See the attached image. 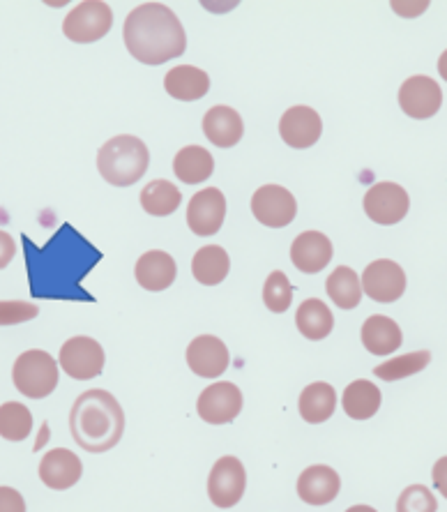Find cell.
Returning a JSON list of instances; mask_svg holds the SVG:
<instances>
[{
	"label": "cell",
	"mask_w": 447,
	"mask_h": 512,
	"mask_svg": "<svg viewBox=\"0 0 447 512\" xmlns=\"http://www.w3.org/2000/svg\"><path fill=\"white\" fill-rule=\"evenodd\" d=\"M431 363V353L429 351H413L406 353V356L392 358L388 363L374 367V376L381 381H401L408 379V376L420 374L424 367Z\"/></svg>",
	"instance_id": "31"
},
{
	"label": "cell",
	"mask_w": 447,
	"mask_h": 512,
	"mask_svg": "<svg viewBox=\"0 0 447 512\" xmlns=\"http://www.w3.org/2000/svg\"><path fill=\"white\" fill-rule=\"evenodd\" d=\"M113 26V12L104 0H83L63 21L67 40L77 44H90L109 35Z\"/></svg>",
	"instance_id": "5"
},
{
	"label": "cell",
	"mask_w": 447,
	"mask_h": 512,
	"mask_svg": "<svg viewBox=\"0 0 447 512\" xmlns=\"http://www.w3.org/2000/svg\"><path fill=\"white\" fill-rule=\"evenodd\" d=\"M295 326L307 340H325L335 330V314L318 298H307L295 312Z\"/></svg>",
	"instance_id": "24"
},
{
	"label": "cell",
	"mask_w": 447,
	"mask_h": 512,
	"mask_svg": "<svg viewBox=\"0 0 447 512\" xmlns=\"http://www.w3.org/2000/svg\"><path fill=\"white\" fill-rule=\"evenodd\" d=\"M362 293L376 303H397L406 291V275L399 263L378 259L362 273Z\"/></svg>",
	"instance_id": "10"
},
{
	"label": "cell",
	"mask_w": 447,
	"mask_h": 512,
	"mask_svg": "<svg viewBox=\"0 0 447 512\" xmlns=\"http://www.w3.org/2000/svg\"><path fill=\"white\" fill-rule=\"evenodd\" d=\"M180 203H183V194L169 180H153L141 192V206L153 217L173 215L180 208Z\"/></svg>",
	"instance_id": "29"
},
{
	"label": "cell",
	"mask_w": 447,
	"mask_h": 512,
	"mask_svg": "<svg viewBox=\"0 0 447 512\" xmlns=\"http://www.w3.org/2000/svg\"><path fill=\"white\" fill-rule=\"evenodd\" d=\"M346 512H378V510H374L371 506H353V508H348Z\"/></svg>",
	"instance_id": "40"
},
{
	"label": "cell",
	"mask_w": 447,
	"mask_h": 512,
	"mask_svg": "<svg viewBox=\"0 0 447 512\" xmlns=\"http://www.w3.org/2000/svg\"><path fill=\"white\" fill-rule=\"evenodd\" d=\"M231 270V259L224 247L219 245H206L194 254L192 259V275L196 282L203 286H217L226 280Z\"/></svg>",
	"instance_id": "26"
},
{
	"label": "cell",
	"mask_w": 447,
	"mask_h": 512,
	"mask_svg": "<svg viewBox=\"0 0 447 512\" xmlns=\"http://www.w3.org/2000/svg\"><path fill=\"white\" fill-rule=\"evenodd\" d=\"M196 411H199V418L206 420L208 425L233 423L242 411V390L236 383L229 381L212 383L199 395Z\"/></svg>",
	"instance_id": "9"
},
{
	"label": "cell",
	"mask_w": 447,
	"mask_h": 512,
	"mask_svg": "<svg viewBox=\"0 0 447 512\" xmlns=\"http://www.w3.org/2000/svg\"><path fill=\"white\" fill-rule=\"evenodd\" d=\"M381 390H378L374 383L358 379L353 381L351 386H346L342 406L348 418L353 420H369L376 416L378 409H381Z\"/></svg>",
	"instance_id": "27"
},
{
	"label": "cell",
	"mask_w": 447,
	"mask_h": 512,
	"mask_svg": "<svg viewBox=\"0 0 447 512\" xmlns=\"http://www.w3.org/2000/svg\"><path fill=\"white\" fill-rule=\"evenodd\" d=\"M150 150L132 134H120L104 143L97 153V171L113 187H130L146 176Z\"/></svg>",
	"instance_id": "3"
},
{
	"label": "cell",
	"mask_w": 447,
	"mask_h": 512,
	"mask_svg": "<svg viewBox=\"0 0 447 512\" xmlns=\"http://www.w3.org/2000/svg\"><path fill=\"white\" fill-rule=\"evenodd\" d=\"M104 360L106 356L102 344L86 335L67 340L58 356L63 372L77 381H90L95 376H100L104 370Z\"/></svg>",
	"instance_id": "6"
},
{
	"label": "cell",
	"mask_w": 447,
	"mask_h": 512,
	"mask_svg": "<svg viewBox=\"0 0 447 512\" xmlns=\"http://www.w3.org/2000/svg\"><path fill=\"white\" fill-rule=\"evenodd\" d=\"M33 432V413L26 404L5 402L0 406V436L5 441H26Z\"/></svg>",
	"instance_id": "30"
},
{
	"label": "cell",
	"mask_w": 447,
	"mask_h": 512,
	"mask_svg": "<svg viewBox=\"0 0 447 512\" xmlns=\"http://www.w3.org/2000/svg\"><path fill=\"white\" fill-rule=\"evenodd\" d=\"M40 314V307L26 300H0V326H19L33 321Z\"/></svg>",
	"instance_id": "34"
},
{
	"label": "cell",
	"mask_w": 447,
	"mask_h": 512,
	"mask_svg": "<svg viewBox=\"0 0 447 512\" xmlns=\"http://www.w3.org/2000/svg\"><path fill=\"white\" fill-rule=\"evenodd\" d=\"M325 291L332 303H335L339 310H355L360 305V300L365 293H362V282L358 273L348 266L335 268V273L328 277L325 282Z\"/></svg>",
	"instance_id": "28"
},
{
	"label": "cell",
	"mask_w": 447,
	"mask_h": 512,
	"mask_svg": "<svg viewBox=\"0 0 447 512\" xmlns=\"http://www.w3.org/2000/svg\"><path fill=\"white\" fill-rule=\"evenodd\" d=\"M164 88L173 100L180 102H196L208 95L210 77L194 65H178L166 72Z\"/></svg>",
	"instance_id": "21"
},
{
	"label": "cell",
	"mask_w": 447,
	"mask_h": 512,
	"mask_svg": "<svg viewBox=\"0 0 447 512\" xmlns=\"http://www.w3.org/2000/svg\"><path fill=\"white\" fill-rule=\"evenodd\" d=\"M0 512H26V501L21 492L12 487H0Z\"/></svg>",
	"instance_id": "35"
},
{
	"label": "cell",
	"mask_w": 447,
	"mask_h": 512,
	"mask_svg": "<svg viewBox=\"0 0 447 512\" xmlns=\"http://www.w3.org/2000/svg\"><path fill=\"white\" fill-rule=\"evenodd\" d=\"M58 363L47 351L33 349L21 353L12 367L14 388L28 399H44L58 388Z\"/></svg>",
	"instance_id": "4"
},
{
	"label": "cell",
	"mask_w": 447,
	"mask_h": 512,
	"mask_svg": "<svg viewBox=\"0 0 447 512\" xmlns=\"http://www.w3.org/2000/svg\"><path fill=\"white\" fill-rule=\"evenodd\" d=\"M438 501L424 485H411L401 492L397 512H436Z\"/></svg>",
	"instance_id": "33"
},
{
	"label": "cell",
	"mask_w": 447,
	"mask_h": 512,
	"mask_svg": "<svg viewBox=\"0 0 447 512\" xmlns=\"http://www.w3.org/2000/svg\"><path fill=\"white\" fill-rule=\"evenodd\" d=\"M247 487V471L238 457L217 459L208 478V496L217 508L238 506Z\"/></svg>",
	"instance_id": "7"
},
{
	"label": "cell",
	"mask_w": 447,
	"mask_h": 512,
	"mask_svg": "<svg viewBox=\"0 0 447 512\" xmlns=\"http://www.w3.org/2000/svg\"><path fill=\"white\" fill-rule=\"evenodd\" d=\"M70 432L86 453H106L123 439V406L109 390H86L70 411Z\"/></svg>",
	"instance_id": "2"
},
{
	"label": "cell",
	"mask_w": 447,
	"mask_h": 512,
	"mask_svg": "<svg viewBox=\"0 0 447 512\" xmlns=\"http://www.w3.org/2000/svg\"><path fill=\"white\" fill-rule=\"evenodd\" d=\"M298 409H300V416L305 418V423L309 425L325 423V420L335 416V409H337L335 388L325 381L309 383V386L300 393Z\"/></svg>",
	"instance_id": "23"
},
{
	"label": "cell",
	"mask_w": 447,
	"mask_h": 512,
	"mask_svg": "<svg viewBox=\"0 0 447 512\" xmlns=\"http://www.w3.org/2000/svg\"><path fill=\"white\" fill-rule=\"evenodd\" d=\"M323 134V120L312 107H291L284 111L279 120V137L284 139L286 146L295 150H305L316 146V141Z\"/></svg>",
	"instance_id": "15"
},
{
	"label": "cell",
	"mask_w": 447,
	"mask_h": 512,
	"mask_svg": "<svg viewBox=\"0 0 447 512\" xmlns=\"http://www.w3.org/2000/svg\"><path fill=\"white\" fill-rule=\"evenodd\" d=\"M123 37L127 51L143 65H164L187 49L183 24L162 3H143L127 14Z\"/></svg>",
	"instance_id": "1"
},
{
	"label": "cell",
	"mask_w": 447,
	"mask_h": 512,
	"mask_svg": "<svg viewBox=\"0 0 447 512\" xmlns=\"http://www.w3.org/2000/svg\"><path fill=\"white\" fill-rule=\"evenodd\" d=\"M252 213L263 227L284 229L298 215V201L282 185H263L252 197Z\"/></svg>",
	"instance_id": "8"
},
{
	"label": "cell",
	"mask_w": 447,
	"mask_h": 512,
	"mask_svg": "<svg viewBox=\"0 0 447 512\" xmlns=\"http://www.w3.org/2000/svg\"><path fill=\"white\" fill-rule=\"evenodd\" d=\"M443 90L431 77H411L399 88V107L415 120L434 118L441 111Z\"/></svg>",
	"instance_id": "13"
},
{
	"label": "cell",
	"mask_w": 447,
	"mask_h": 512,
	"mask_svg": "<svg viewBox=\"0 0 447 512\" xmlns=\"http://www.w3.org/2000/svg\"><path fill=\"white\" fill-rule=\"evenodd\" d=\"M226 220V199L217 187H206L189 199L187 227L194 236H215Z\"/></svg>",
	"instance_id": "12"
},
{
	"label": "cell",
	"mask_w": 447,
	"mask_h": 512,
	"mask_svg": "<svg viewBox=\"0 0 447 512\" xmlns=\"http://www.w3.org/2000/svg\"><path fill=\"white\" fill-rule=\"evenodd\" d=\"M293 266L305 275H316L332 261V243L321 231H305L291 245Z\"/></svg>",
	"instance_id": "17"
},
{
	"label": "cell",
	"mask_w": 447,
	"mask_h": 512,
	"mask_svg": "<svg viewBox=\"0 0 447 512\" xmlns=\"http://www.w3.org/2000/svg\"><path fill=\"white\" fill-rule=\"evenodd\" d=\"M83 476L81 459L67 448H56L42 457L40 462V480L49 489L63 492L74 487Z\"/></svg>",
	"instance_id": "18"
},
{
	"label": "cell",
	"mask_w": 447,
	"mask_h": 512,
	"mask_svg": "<svg viewBox=\"0 0 447 512\" xmlns=\"http://www.w3.org/2000/svg\"><path fill=\"white\" fill-rule=\"evenodd\" d=\"M438 74L447 81V49L441 54V58H438Z\"/></svg>",
	"instance_id": "39"
},
{
	"label": "cell",
	"mask_w": 447,
	"mask_h": 512,
	"mask_svg": "<svg viewBox=\"0 0 447 512\" xmlns=\"http://www.w3.org/2000/svg\"><path fill=\"white\" fill-rule=\"evenodd\" d=\"M187 365L196 376L203 379H217L231 365V356L226 344L215 335H199L187 346Z\"/></svg>",
	"instance_id": "14"
},
{
	"label": "cell",
	"mask_w": 447,
	"mask_h": 512,
	"mask_svg": "<svg viewBox=\"0 0 447 512\" xmlns=\"http://www.w3.org/2000/svg\"><path fill=\"white\" fill-rule=\"evenodd\" d=\"M134 275L141 289L159 293L166 291L173 282H176L178 266L171 254H166L162 250H150L136 261Z\"/></svg>",
	"instance_id": "19"
},
{
	"label": "cell",
	"mask_w": 447,
	"mask_h": 512,
	"mask_svg": "<svg viewBox=\"0 0 447 512\" xmlns=\"http://www.w3.org/2000/svg\"><path fill=\"white\" fill-rule=\"evenodd\" d=\"M263 303L270 312L284 314L293 303V286L289 277L282 270H275V273L268 275V280L263 284Z\"/></svg>",
	"instance_id": "32"
},
{
	"label": "cell",
	"mask_w": 447,
	"mask_h": 512,
	"mask_svg": "<svg viewBox=\"0 0 447 512\" xmlns=\"http://www.w3.org/2000/svg\"><path fill=\"white\" fill-rule=\"evenodd\" d=\"M399 14H404V17H418L420 12H424L429 7V3H411V5H404V3H395L392 5Z\"/></svg>",
	"instance_id": "38"
},
{
	"label": "cell",
	"mask_w": 447,
	"mask_h": 512,
	"mask_svg": "<svg viewBox=\"0 0 447 512\" xmlns=\"http://www.w3.org/2000/svg\"><path fill=\"white\" fill-rule=\"evenodd\" d=\"M17 254V243L7 231H0V270L10 266V261Z\"/></svg>",
	"instance_id": "36"
},
{
	"label": "cell",
	"mask_w": 447,
	"mask_h": 512,
	"mask_svg": "<svg viewBox=\"0 0 447 512\" xmlns=\"http://www.w3.org/2000/svg\"><path fill=\"white\" fill-rule=\"evenodd\" d=\"M431 478H434V485L438 492H441L447 499V457H441L434 464V471H431Z\"/></svg>",
	"instance_id": "37"
},
{
	"label": "cell",
	"mask_w": 447,
	"mask_h": 512,
	"mask_svg": "<svg viewBox=\"0 0 447 512\" xmlns=\"http://www.w3.org/2000/svg\"><path fill=\"white\" fill-rule=\"evenodd\" d=\"M203 134L217 148H233L238 146L242 134H245V123L236 109L217 104L206 116H203Z\"/></svg>",
	"instance_id": "20"
},
{
	"label": "cell",
	"mask_w": 447,
	"mask_h": 512,
	"mask_svg": "<svg viewBox=\"0 0 447 512\" xmlns=\"http://www.w3.org/2000/svg\"><path fill=\"white\" fill-rule=\"evenodd\" d=\"M408 208H411L408 192L397 183H376L365 194L367 217L371 222L383 224V227H390V224L404 220L408 215Z\"/></svg>",
	"instance_id": "11"
},
{
	"label": "cell",
	"mask_w": 447,
	"mask_h": 512,
	"mask_svg": "<svg viewBox=\"0 0 447 512\" xmlns=\"http://www.w3.org/2000/svg\"><path fill=\"white\" fill-rule=\"evenodd\" d=\"M212 171H215V160H212V155L201 146H187L183 150H178L176 160H173V173H176L180 183L187 185L206 183L212 176Z\"/></svg>",
	"instance_id": "25"
},
{
	"label": "cell",
	"mask_w": 447,
	"mask_h": 512,
	"mask_svg": "<svg viewBox=\"0 0 447 512\" xmlns=\"http://www.w3.org/2000/svg\"><path fill=\"white\" fill-rule=\"evenodd\" d=\"M342 478L332 466L314 464L300 473L298 496L309 506H328L339 496Z\"/></svg>",
	"instance_id": "16"
},
{
	"label": "cell",
	"mask_w": 447,
	"mask_h": 512,
	"mask_svg": "<svg viewBox=\"0 0 447 512\" xmlns=\"http://www.w3.org/2000/svg\"><path fill=\"white\" fill-rule=\"evenodd\" d=\"M401 342H404V335H401L399 323L390 316L374 314L362 323V344L374 356H390L401 349Z\"/></svg>",
	"instance_id": "22"
}]
</instances>
